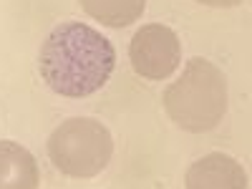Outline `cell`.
<instances>
[{"label": "cell", "mask_w": 252, "mask_h": 189, "mask_svg": "<svg viewBox=\"0 0 252 189\" xmlns=\"http://www.w3.org/2000/svg\"><path fill=\"white\" fill-rule=\"evenodd\" d=\"M164 111L179 129L202 134L227 114V78L207 58H189L182 76L161 94Z\"/></svg>", "instance_id": "2"}, {"label": "cell", "mask_w": 252, "mask_h": 189, "mask_svg": "<svg viewBox=\"0 0 252 189\" xmlns=\"http://www.w3.org/2000/svg\"><path fill=\"white\" fill-rule=\"evenodd\" d=\"M40 172L35 157L18 141L0 139V189H38Z\"/></svg>", "instance_id": "6"}, {"label": "cell", "mask_w": 252, "mask_h": 189, "mask_svg": "<svg viewBox=\"0 0 252 189\" xmlns=\"http://www.w3.org/2000/svg\"><path fill=\"white\" fill-rule=\"evenodd\" d=\"M116 68V48L96 28L66 20L43 40L38 71L46 86L66 98H86L106 86Z\"/></svg>", "instance_id": "1"}, {"label": "cell", "mask_w": 252, "mask_h": 189, "mask_svg": "<svg viewBox=\"0 0 252 189\" xmlns=\"http://www.w3.org/2000/svg\"><path fill=\"white\" fill-rule=\"evenodd\" d=\"M184 189H247V172L224 152H212L187 169Z\"/></svg>", "instance_id": "5"}, {"label": "cell", "mask_w": 252, "mask_h": 189, "mask_svg": "<svg viewBox=\"0 0 252 189\" xmlns=\"http://www.w3.org/2000/svg\"><path fill=\"white\" fill-rule=\"evenodd\" d=\"M197 3L209 5V8H235V5L242 3V0H197Z\"/></svg>", "instance_id": "8"}, {"label": "cell", "mask_w": 252, "mask_h": 189, "mask_svg": "<svg viewBox=\"0 0 252 189\" xmlns=\"http://www.w3.org/2000/svg\"><path fill=\"white\" fill-rule=\"evenodd\" d=\"M129 61L131 68L149 81H164L169 78L179 61H182V43L177 33L164 23H146L141 26L129 46Z\"/></svg>", "instance_id": "4"}, {"label": "cell", "mask_w": 252, "mask_h": 189, "mask_svg": "<svg viewBox=\"0 0 252 189\" xmlns=\"http://www.w3.org/2000/svg\"><path fill=\"white\" fill-rule=\"evenodd\" d=\"M83 13L109 28H126L144 15L146 0H78Z\"/></svg>", "instance_id": "7"}, {"label": "cell", "mask_w": 252, "mask_h": 189, "mask_svg": "<svg viewBox=\"0 0 252 189\" xmlns=\"http://www.w3.org/2000/svg\"><path fill=\"white\" fill-rule=\"evenodd\" d=\"M114 154L111 131L96 119L76 116L56 126L48 139L51 164L73 179H91L109 166Z\"/></svg>", "instance_id": "3"}]
</instances>
